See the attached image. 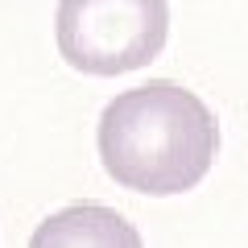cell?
I'll list each match as a JSON object with an SVG mask.
<instances>
[{"label":"cell","mask_w":248,"mask_h":248,"mask_svg":"<svg viewBox=\"0 0 248 248\" xmlns=\"http://www.w3.org/2000/svg\"><path fill=\"white\" fill-rule=\"evenodd\" d=\"M29 248H145L141 232L120 211L99 203H79L37 223Z\"/></svg>","instance_id":"obj_3"},{"label":"cell","mask_w":248,"mask_h":248,"mask_svg":"<svg viewBox=\"0 0 248 248\" xmlns=\"http://www.w3.org/2000/svg\"><path fill=\"white\" fill-rule=\"evenodd\" d=\"M58 54L83 75L112 79L153 62L170 33L166 0H58Z\"/></svg>","instance_id":"obj_2"},{"label":"cell","mask_w":248,"mask_h":248,"mask_svg":"<svg viewBox=\"0 0 248 248\" xmlns=\"http://www.w3.org/2000/svg\"><path fill=\"white\" fill-rule=\"evenodd\" d=\"M219 149V124L195 91L145 83L120 91L99 116V161L128 190L182 195L207 178Z\"/></svg>","instance_id":"obj_1"}]
</instances>
